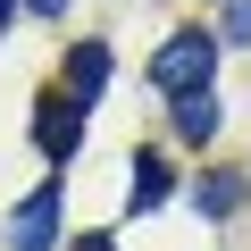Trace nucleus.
Here are the masks:
<instances>
[{
    "label": "nucleus",
    "mask_w": 251,
    "mask_h": 251,
    "mask_svg": "<svg viewBox=\"0 0 251 251\" xmlns=\"http://www.w3.org/2000/svg\"><path fill=\"white\" fill-rule=\"evenodd\" d=\"M209 59H218L209 34H168L159 59H151V84L159 92H193V84H209Z\"/></svg>",
    "instance_id": "1"
},
{
    "label": "nucleus",
    "mask_w": 251,
    "mask_h": 251,
    "mask_svg": "<svg viewBox=\"0 0 251 251\" xmlns=\"http://www.w3.org/2000/svg\"><path fill=\"white\" fill-rule=\"evenodd\" d=\"M84 109H92V100H75V92H50V100L34 109V143H42L50 159H75V143H84Z\"/></svg>",
    "instance_id": "2"
},
{
    "label": "nucleus",
    "mask_w": 251,
    "mask_h": 251,
    "mask_svg": "<svg viewBox=\"0 0 251 251\" xmlns=\"http://www.w3.org/2000/svg\"><path fill=\"white\" fill-rule=\"evenodd\" d=\"M50 243H59V176L9 218V251H50Z\"/></svg>",
    "instance_id": "3"
},
{
    "label": "nucleus",
    "mask_w": 251,
    "mask_h": 251,
    "mask_svg": "<svg viewBox=\"0 0 251 251\" xmlns=\"http://www.w3.org/2000/svg\"><path fill=\"white\" fill-rule=\"evenodd\" d=\"M168 126H176L184 143H209V134H218V100H209L201 84H193V92H168Z\"/></svg>",
    "instance_id": "4"
},
{
    "label": "nucleus",
    "mask_w": 251,
    "mask_h": 251,
    "mask_svg": "<svg viewBox=\"0 0 251 251\" xmlns=\"http://www.w3.org/2000/svg\"><path fill=\"white\" fill-rule=\"evenodd\" d=\"M109 42H84V50H67V92L75 100H100V84H109Z\"/></svg>",
    "instance_id": "5"
},
{
    "label": "nucleus",
    "mask_w": 251,
    "mask_h": 251,
    "mask_svg": "<svg viewBox=\"0 0 251 251\" xmlns=\"http://www.w3.org/2000/svg\"><path fill=\"white\" fill-rule=\"evenodd\" d=\"M168 184H176V176H168V159H159V151H134V209H159V201H168Z\"/></svg>",
    "instance_id": "6"
},
{
    "label": "nucleus",
    "mask_w": 251,
    "mask_h": 251,
    "mask_svg": "<svg viewBox=\"0 0 251 251\" xmlns=\"http://www.w3.org/2000/svg\"><path fill=\"white\" fill-rule=\"evenodd\" d=\"M193 201H201V218H226V209L243 201V176H234V168H226V176H201V193H193Z\"/></svg>",
    "instance_id": "7"
},
{
    "label": "nucleus",
    "mask_w": 251,
    "mask_h": 251,
    "mask_svg": "<svg viewBox=\"0 0 251 251\" xmlns=\"http://www.w3.org/2000/svg\"><path fill=\"white\" fill-rule=\"evenodd\" d=\"M226 42L251 50V0H226Z\"/></svg>",
    "instance_id": "8"
},
{
    "label": "nucleus",
    "mask_w": 251,
    "mask_h": 251,
    "mask_svg": "<svg viewBox=\"0 0 251 251\" xmlns=\"http://www.w3.org/2000/svg\"><path fill=\"white\" fill-rule=\"evenodd\" d=\"M75 251H117V234H84V243H75Z\"/></svg>",
    "instance_id": "9"
},
{
    "label": "nucleus",
    "mask_w": 251,
    "mask_h": 251,
    "mask_svg": "<svg viewBox=\"0 0 251 251\" xmlns=\"http://www.w3.org/2000/svg\"><path fill=\"white\" fill-rule=\"evenodd\" d=\"M25 9H34V17H59V9H67V0H25Z\"/></svg>",
    "instance_id": "10"
},
{
    "label": "nucleus",
    "mask_w": 251,
    "mask_h": 251,
    "mask_svg": "<svg viewBox=\"0 0 251 251\" xmlns=\"http://www.w3.org/2000/svg\"><path fill=\"white\" fill-rule=\"evenodd\" d=\"M9 9H17V0H0V25H9Z\"/></svg>",
    "instance_id": "11"
}]
</instances>
